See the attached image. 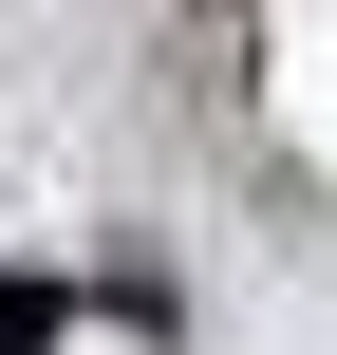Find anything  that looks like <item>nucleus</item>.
Wrapping results in <instances>:
<instances>
[{
    "instance_id": "obj_1",
    "label": "nucleus",
    "mask_w": 337,
    "mask_h": 355,
    "mask_svg": "<svg viewBox=\"0 0 337 355\" xmlns=\"http://www.w3.org/2000/svg\"><path fill=\"white\" fill-rule=\"evenodd\" d=\"M56 337V300H38V281H0V355H38Z\"/></svg>"
}]
</instances>
